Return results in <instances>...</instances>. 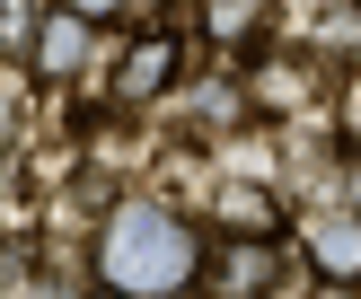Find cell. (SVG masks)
I'll list each match as a JSON object with an SVG mask.
<instances>
[{
  "label": "cell",
  "instance_id": "obj_7",
  "mask_svg": "<svg viewBox=\"0 0 361 299\" xmlns=\"http://www.w3.org/2000/svg\"><path fill=\"white\" fill-rule=\"evenodd\" d=\"M247 97L282 115V106L309 97V70H291V53H256V62H247Z\"/></svg>",
  "mask_w": 361,
  "mask_h": 299
},
{
  "label": "cell",
  "instance_id": "obj_9",
  "mask_svg": "<svg viewBox=\"0 0 361 299\" xmlns=\"http://www.w3.org/2000/svg\"><path fill=\"white\" fill-rule=\"evenodd\" d=\"M71 9H80L88 27H106V18H123V0H71Z\"/></svg>",
  "mask_w": 361,
  "mask_h": 299
},
{
  "label": "cell",
  "instance_id": "obj_4",
  "mask_svg": "<svg viewBox=\"0 0 361 299\" xmlns=\"http://www.w3.org/2000/svg\"><path fill=\"white\" fill-rule=\"evenodd\" d=\"M27 62L44 70V79H80V70H88V18L71 9V0H62V9H44V27H35V53H27Z\"/></svg>",
  "mask_w": 361,
  "mask_h": 299
},
{
  "label": "cell",
  "instance_id": "obj_10",
  "mask_svg": "<svg viewBox=\"0 0 361 299\" xmlns=\"http://www.w3.org/2000/svg\"><path fill=\"white\" fill-rule=\"evenodd\" d=\"M353 211H361V158H353Z\"/></svg>",
  "mask_w": 361,
  "mask_h": 299
},
{
  "label": "cell",
  "instance_id": "obj_3",
  "mask_svg": "<svg viewBox=\"0 0 361 299\" xmlns=\"http://www.w3.org/2000/svg\"><path fill=\"white\" fill-rule=\"evenodd\" d=\"M264 35H274V0H203V44L229 53L238 70L264 53Z\"/></svg>",
  "mask_w": 361,
  "mask_h": 299
},
{
  "label": "cell",
  "instance_id": "obj_6",
  "mask_svg": "<svg viewBox=\"0 0 361 299\" xmlns=\"http://www.w3.org/2000/svg\"><path fill=\"white\" fill-rule=\"evenodd\" d=\"M212 220H221L229 238H282V211H274L264 185H221L212 193Z\"/></svg>",
  "mask_w": 361,
  "mask_h": 299
},
{
  "label": "cell",
  "instance_id": "obj_8",
  "mask_svg": "<svg viewBox=\"0 0 361 299\" xmlns=\"http://www.w3.org/2000/svg\"><path fill=\"white\" fill-rule=\"evenodd\" d=\"M18 123H27V88H18V70H0V150L18 141Z\"/></svg>",
  "mask_w": 361,
  "mask_h": 299
},
{
  "label": "cell",
  "instance_id": "obj_2",
  "mask_svg": "<svg viewBox=\"0 0 361 299\" xmlns=\"http://www.w3.org/2000/svg\"><path fill=\"white\" fill-rule=\"evenodd\" d=\"M176 70H185V35H168V27L133 35V44L115 53V70H106V106H115V115H133V106L168 97V88H176Z\"/></svg>",
  "mask_w": 361,
  "mask_h": 299
},
{
  "label": "cell",
  "instance_id": "obj_1",
  "mask_svg": "<svg viewBox=\"0 0 361 299\" xmlns=\"http://www.w3.org/2000/svg\"><path fill=\"white\" fill-rule=\"evenodd\" d=\"M194 229L176 220L168 203H123L115 229H106V255H97V281L123 299H185L194 281Z\"/></svg>",
  "mask_w": 361,
  "mask_h": 299
},
{
  "label": "cell",
  "instance_id": "obj_11",
  "mask_svg": "<svg viewBox=\"0 0 361 299\" xmlns=\"http://www.w3.org/2000/svg\"><path fill=\"white\" fill-rule=\"evenodd\" d=\"M97 299H123V291H106V281H97Z\"/></svg>",
  "mask_w": 361,
  "mask_h": 299
},
{
  "label": "cell",
  "instance_id": "obj_5",
  "mask_svg": "<svg viewBox=\"0 0 361 299\" xmlns=\"http://www.w3.org/2000/svg\"><path fill=\"white\" fill-rule=\"evenodd\" d=\"M300 246H309L335 281H361V211H317V220H300Z\"/></svg>",
  "mask_w": 361,
  "mask_h": 299
}]
</instances>
